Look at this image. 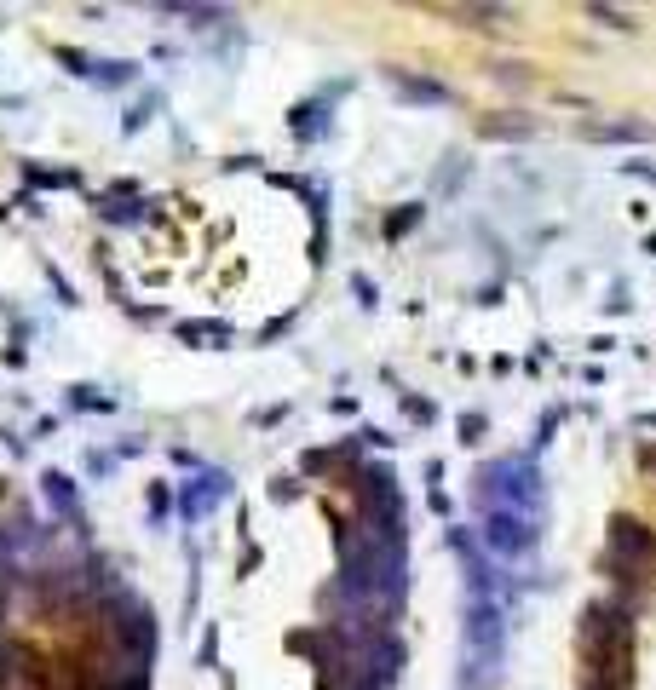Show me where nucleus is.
Listing matches in <instances>:
<instances>
[{
    "instance_id": "1",
    "label": "nucleus",
    "mask_w": 656,
    "mask_h": 690,
    "mask_svg": "<svg viewBox=\"0 0 656 690\" xmlns=\"http://www.w3.org/2000/svg\"><path fill=\"white\" fill-rule=\"evenodd\" d=\"M656 558V541L645 524H633V518H616L610 524V552H605V570L616 581H633V575H645Z\"/></svg>"
},
{
    "instance_id": "2",
    "label": "nucleus",
    "mask_w": 656,
    "mask_h": 690,
    "mask_svg": "<svg viewBox=\"0 0 656 690\" xmlns=\"http://www.w3.org/2000/svg\"><path fill=\"white\" fill-rule=\"evenodd\" d=\"M484 483H495V506H501V512H524V518H530L536 501L547 495V489H541V472L530 460H501V466L484 472Z\"/></svg>"
},
{
    "instance_id": "3",
    "label": "nucleus",
    "mask_w": 656,
    "mask_h": 690,
    "mask_svg": "<svg viewBox=\"0 0 656 690\" xmlns=\"http://www.w3.org/2000/svg\"><path fill=\"white\" fill-rule=\"evenodd\" d=\"M484 541H490V552H501V558H518V552L536 547V518L501 512V506H495L490 518H484Z\"/></svg>"
},
{
    "instance_id": "4",
    "label": "nucleus",
    "mask_w": 656,
    "mask_h": 690,
    "mask_svg": "<svg viewBox=\"0 0 656 690\" xmlns=\"http://www.w3.org/2000/svg\"><path fill=\"white\" fill-rule=\"evenodd\" d=\"M582 133H593V138H610V144H651L656 138V127H645V121H610V127H582Z\"/></svg>"
},
{
    "instance_id": "5",
    "label": "nucleus",
    "mask_w": 656,
    "mask_h": 690,
    "mask_svg": "<svg viewBox=\"0 0 656 690\" xmlns=\"http://www.w3.org/2000/svg\"><path fill=\"white\" fill-rule=\"evenodd\" d=\"M587 18H599V23H610V29H639V23H633V12H616V6H599V0H593V6H587Z\"/></svg>"
},
{
    "instance_id": "6",
    "label": "nucleus",
    "mask_w": 656,
    "mask_h": 690,
    "mask_svg": "<svg viewBox=\"0 0 656 690\" xmlns=\"http://www.w3.org/2000/svg\"><path fill=\"white\" fill-rule=\"evenodd\" d=\"M484 133L490 138H530L536 133V121H484Z\"/></svg>"
},
{
    "instance_id": "7",
    "label": "nucleus",
    "mask_w": 656,
    "mask_h": 690,
    "mask_svg": "<svg viewBox=\"0 0 656 690\" xmlns=\"http://www.w3.org/2000/svg\"><path fill=\"white\" fill-rule=\"evenodd\" d=\"M628 173H639V179H651V184H656V167H645V161H628Z\"/></svg>"
},
{
    "instance_id": "8",
    "label": "nucleus",
    "mask_w": 656,
    "mask_h": 690,
    "mask_svg": "<svg viewBox=\"0 0 656 690\" xmlns=\"http://www.w3.org/2000/svg\"><path fill=\"white\" fill-rule=\"evenodd\" d=\"M639 426H651V432H656V414H639Z\"/></svg>"
},
{
    "instance_id": "9",
    "label": "nucleus",
    "mask_w": 656,
    "mask_h": 690,
    "mask_svg": "<svg viewBox=\"0 0 656 690\" xmlns=\"http://www.w3.org/2000/svg\"><path fill=\"white\" fill-rule=\"evenodd\" d=\"M651 253H656V236H651Z\"/></svg>"
}]
</instances>
